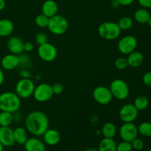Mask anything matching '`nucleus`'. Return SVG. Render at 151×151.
<instances>
[{"instance_id": "obj_41", "label": "nucleus", "mask_w": 151, "mask_h": 151, "mask_svg": "<svg viewBox=\"0 0 151 151\" xmlns=\"http://www.w3.org/2000/svg\"><path fill=\"white\" fill-rule=\"evenodd\" d=\"M6 7L5 0H0V11H2Z\"/></svg>"}, {"instance_id": "obj_24", "label": "nucleus", "mask_w": 151, "mask_h": 151, "mask_svg": "<svg viewBox=\"0 0 151 151\" xmlns=\"http://www.w3.org/2000/svg\"><path fill=\"white\" fill-rule=\"evenodd\" d=\"M101 132L104 138L114 139L116 134V125L112 122H106L102 127Z\"/></svg>"}, {"instance_id": "obj_2", "label": "nucleus", "mask_w": 151, "mask_h": 151, "mask_svg": "<svg viewBox=\"0 0 151 151\" xmlns=\"http://www.w3.org/2000/svg\"><path fill=\"white\" fill-rule=\"evenodd\" d=\"M21 107V98L16 92L5 91L0 94V111L14 114Z\"/></svg>"}, {"instance_id": "obj_8", "label": "nucleus", "mask_w": 151, "mask_h": 151, "mask_svg": "<svg viewBox=\"0 0 151 151\" xmlns=\"http://www.w3.org/2000/svg\"><path fill=\"white\" fill-rule=\"evenodd\" d=\"M38 56L42 60L45 62H52L57 58L58 50L53 44L47 42L38 46Z\"/></svg>"}, {"instance_id": "obj_32", "label": "nucleus", "mask_w": 151, "mask_h": 151, "mask_svg": "<svg viewBox=\"0 0 151 151\" xmlns=\"http://www.w3.org/2000/svg\"><path fill=\"white\" fill-rule=\"evenodd\" d=\"M35 42L38 44V46L41 45L43 44H45V43L48 42V37H47V34L45 32H40L35 35Z\"/></svg>"}, {"instance_id": "obj_42", "label": "nucleus", "mask_w": 151, "mask_h": 151, "mask_svg": "<svg viewBox=\"0 0 151 151\" xmlns=\"http://www.w3.org/2000/svg\"><path fill=\"white\" fill-rule=\"evenodd\" d=\"M83 151H99L98 149H95V148H88L86 149Z\"/></svg>"}, {"instance_id": "obj_27", "label": "nucleus", "mask_w": 151, "mask_h": 151, "mask_svg": "<svg viewBox=\"0 0 151 151\" xmlns=\"http://www.w3.org/2000/svg\"><path fill=\"white\" fill-rule=\"evenodd\" d=\"M117 24L121 30H128L133 27L134 21L129 16H123L119 19Z\"/></svg>"}, {"instance_id": "obj_26", "label": "nucleus", "mask_w": 151, "mask_h": 151, "mask_svg": "<svg viewBox=\"0 0 151 151\" xmlns=\"http://www.w3.org/2000/svg\"><path fill=\"white\" fill-rule=\"evenodd\" d=\"M134 105L138 111L145 110L148 106L149 100L145 96H139L134 100Z\"/></svg>"}, {"instance_id": "obj_35", "label": "nucleus", "mask_w": 151, "mask_h": 151, "mask_svg": "<svg viewBox=\"0 0 151 151\" xmlns=\"http://www.w3.org/2000/svg\"><path fill=\"white\" fill-rule=\"evenodd\" d=\"M143 83L147 87H151V72H147L143 75Z\"/></svg>"}, {"instance_id": "obj_6", "label": "nucleus", "mask_w": 151, "mask_h": 151, "mask_svg": "<svg viewBox=\"0 0 151 151\" xmlns=\"http://www.w3.org/2000/svg\"><path fill=\"white\" fill-rule=\"evenodd\" d=\"M35 84L30 78H22L16 85V93L20 98L27 99L33 94Z\"/></svg>"}, {"instance_id": "obj_20", "label": "nucleus", "mask_w": 151, "mask_h": 151, "mask_svg": "<svg viewBox=\"0 0 151 151\" xmlns=\"http://www.w3.org/2000/svg\"><path fill=\"white\" fill-rule=\"evenodd\" d=\"M14 30V24L7 19H0V37H7Z\"/></svg>"}, {"instance_id": "obj_34", "label": "nucleus", "mask_w": 151, "mask_h": 151, "mask_svg": "<svg viewBox=\"0 0 151 151\" xmlns=\"http://www.w3.org/2000/svg\"><path fill=\"white\" fill-rule=\"evenodd\" d=\"M52 89L54 94H60L64 91V86L60 83H56L52 86Z\"/></svg>"}, {"instance_id": "obj_12", "label": "nucleus", "mask_w": 151, "mask_h": 151, "mask_svg": "<svg viewBox=\"0 0 151 151\" xmlns=\"http://www.w3.org/2000/svg\"><path fill=\"white\" fill-rule=\"evenodd\" d=\"M139 111L134 104L128 103L122 106L119 112V116L123 122H133L138 116Z\"/></svg>"}, {"instance_id": "obj_18", "label": "nucleus", "mask_w": 151, "mask_h": 151, "mask_svg": "<svg viewBox=\"0 0 151 151\" xmlns=\"http://www.w3.org/2000/svg\"><path fill=\"white\" fill-rule=\"evenodd\" d=\"M42 13L47 17L51 18L58 14V5L54 0H46L41 7Z\"/></svg>"}, {"instance_id": "obj_25", "label": "nucleus", "mask_w": 151, "mask_h": 151, "mask_svg": "<svg viewBox=\"0 0 151 151\" xmlns=\"http://www.w3.org/2000/svg\"><path fill=\"white\" fill-rule=\"evenodd\" d=\"M13 115L12 113L7 111L0 112V127L10 126L13 122Z\"/></svg>"}, {"instance_id": "obj_14", "label": "nucleus", "mask_w": 151, "mask_h": 151, "mask_svg": "<svg viewBox=\"0 0 151 151\" xmlns=\"http://www.w3.org/2000/svg\"><path fill=\"white\" fill-rule=\"evenodd\" d=\"M19 56L18 55L7 54L2 58L1 66L4 70L12 71L19 66Z\"/></svg>"}, {"instance_id": "obj_40", "label": "nucleus", "mask_w": 151, "mask_h": 151, "mask_svg": "<svg viewBox=\"0 0 151 151\" xmlns=\"http://www.w3.org/2000/svg\"><path fill=\"white\" fill-rule=\"evenodd\" d=\"M4 72H3L2 69H1V67H0V86L4 83Z\"/></svg>"}, {"instance_id": "obj_37", "label": "nucleus", "mask_w": 151, "mask_h": 151, "mask_svg": "<svg viewBox=\"0 0 151 151\" xmlns=\"http://www.w3.org/2000/svg\"><path fill=\"white\" fill-rule=\"evenodd\" d=\"M19 75L22 78H30L31 76H32L30 72L28 70H26V69H22L19 72Z\"/></svg>"}, {"instance_id": "obj_31", "label": "nucleus", "mask_w": 151, "mask_h": 151, "mask_svg": "<svg viewBox=\"0 0 151 151\" xmlns=\"http://www.w3.org/2000/svg\"><path fill=\"white\" fill-rule=\"evenodd\" d=\"M116 151H133V147L131 143L129 142L122 141L116 145Z\"/></svg>"}, {"instance_id": "obj_33", "label": "nucleus", "mask_w": 151, "mask_h": 151, "mask_svg": "<svg viewBox=\"0 0 151 151\" xmlns=\"http://www.w3.org/2000/svg\"><path fill=\"white\" fill-rule=\"evenodd\" d=\"M131 145H132L133 147V150H142L144 147V142H143L142 140L141 139H139V138H136L133 140L132 142H131Z\"/></svg>"}, {"instance_id": "obj_17", "label": "nucleus", "mask_w": 151, "mask_h": 151, "mask_svg": "<svg viewBox=\"0 0 151 151\" xmlns=\"http://www.w3.org/2000/svg\"><path fill=\"white\" fill-rule=\"evenodd\" d=\"M26 151H45V143L36 137L28 138L24 145Z\"/></svg>"}, {"instance_id": "obj_39", "label": "nucleus", "mask_w": 151, "mask_h": 151, "mask_svg": "<svg viewBox=\"0 0 151 151\" xmlns=\"http://www.w3.org/2000/svg\"><path fill=\"white\" fill-rule=\"evenodd\" d=\"M117 1L119 4V5L128 6L132 4L134 1V0H117Z\"/></svg>"}, {"instance_id": "obj_23", "label": "nucleus", "mask_w": 151, "mask_h": 151, "mask_svg": "<svg viewBox=\"0 0 151 151\" xmlns=\"http://www.w3.org/2000/svg\"><path fill=\"white\" fill-rule=\"evenodd\" d=\"M151 14L150 12L146 8L138 9L134 13V19L136 22L139 24H147L148 23Z\"/></svg>"}, {"instance_id": "obj_15", "label": "nucleus", "mask_w": 151, "mask_h": 151, "mask_svg": "<svg viewBox=\"0 0 151 151\" xmlns=\"http://www.w3.org/2000/svg\"><path fill=\"white\" fill-rule=\"evenodd\" d=\"M7 47L12 54L19 55L24 51V42L19 37H10L7 41Z\"/></svg>"}, {"instance_id": "obj_29", "label": "nucleus", "mask_w": 151, "mask_h": 151, "mask_svg": "<svg viewBox=\"0 0 151 151\" xmlns=\"http://www.w3.org/2000/svg\"><path fill=\"white\" fill-rule=\"evenodd\" d=\"M49 20H50V18L47 17V16H45V15L43 14V13H41V14H38V16L35 17V24L38 27H47Z\"/></svg>"}, {"instance_id": "obj_38", "label": "nucleus", "mask_w": 151, "mask_h": 151, "mask_svg": "<svg viewBox=\"0 0 151 151\" xmlns=\"http://www.w3.org/2000/svg\"><path fill=\"white\" fill-rule=\"evenodd\" d=\"M34 46L31 42L24 43V51L26 52H32L33 50Z\"/></svg>"}, {"instance_id": "obj_36", "label": "nucleus", "mask_w": 151, "mask_h": 151, "mask_svg": "<svg viewBox=\"0 0 151 151\" xmlns=\"http://www.w3.org/2000/svg\"><path fill=\"white\" fill-rule=\"evenodd\" d=\"M139 4L144 8H150L151 0H137Z\"/></svg>"}, {"instance_id": "obj_16", "label": "nucleus", "mask_w": 151, "mask_h": 151, "mask_svg": "<svg viewBox=\"0 0 151 151\" xmlns=\"http://www.w3.org/2000/svg\"><path fill=\"white\" fill-rule=\"evenodd\" d=\"M44 142L50 146H55L58 144L60 141V134L57 130L48 129L43 134Z\"/></svg>"}, {"instance_id": "obj_1", "label": "nucleus", "mask_w": 151, "mask_h": 151, "mask_svg": "<svg viewBox=\"0 0 151 151\" xmlns=\"http://www.w3.org/2000/svg\"><path fill=\"white\" fill-rule=\"evenodd\" d=\"M25 128L32 135L43 136L49 128L48 117L44 112L40 111L30 112L25 119Z\"/></svg>"}, {"instance_id": "obj_44", "label": "nucleus", "mask_w": 151, "mask_h": 151, "mask_svg": "<svg viewBox=\"0 0 151 151\" xmlns=\"http://www.w3.org/2000/svg\"><path fill=\"white\" fill-rule=\"evenodd\" d=\"M148 24H149V26H150V28H151V16H150V19H149Z\"/></svg>"}, {"instance_id": "obj_4", "label": "nucleus", "mask_w": 151, "mask_h": 151, "mask_svg": "<svg viewBox=\"0 0 151 151\" xmlns=\"http://www.w3.org/2000/svg\"><path fill=\"white\" fill-rule=\"evenodd\" d=\"M47 28L50 32L54 35H63L69 28V22L63 16L57 14L50 18Z\"/></svg>"}, {"instance_id": "obj_21", "label": "nucleus", "mask_w": 151, "mask_h": 151, "mask_svg": "<svg viewBox=\"0 0 151 151\" xmlns=\"http://www.w3.org/2000/svg\"><path fill=\"white\" fill-rule=\"evenodd\" d=\"M15 142L20 145H24L28 139V131L23 127H17L13 130Z\"/></svg>"}, {"instance_id": "obj_28", "label": "nucleus", "mask_w": 151, "mask_h": 151, "mask_svg": "<svg viewBox=\"0 0 151 151\" xmlns=\"http://www.w3.org/2000/svg\"><path fill=\"white\" fill-rule=\"evenodd\" d=\"M138 132L145 137H151V123L149 122H143L139 125Z\"/></svg>"}, {"instance_id": "obj_7", "label": "nucleus", "mask_w": 151, "mask_h": 151, "mask_svg": "<svg viewBox=\"0 0 151 151\" xmlns=\"http://www.w3.org/2000/svg\"><path fill=\"white\" fill-rule=\"evenodd\" d=\"M53 95L54 94L52 89V86L46 83H42L35 86L32 94L34 99L39 103L49 101Z\"/></svg>"}, {"instance_id": "obj_9", "label": "nucleus", "mask_w": 151, "mask_h": 151, "mask_svg": "<svg viewBox=\"0 0 151 151\" xmlns=\"http://www.w3.org/2000/svg\"><path fill=\"white\" fill-rule=\"evenodd\" d=\"M92 96L97 103L103 106L109 104L113 99L110 88L104 86H99L96 87L93 91Z\"/></svg>"}, {"instance_id": "obj_13", "label": "nucleus", "mask_w": 151, "mask_h": 151, "mask_svg": "<svg viewBox=\"0 0 151 151\" xmlns=\"http://www.w3.org/2000/svg\"><path fill=\"white\" fill-rule=\"evenodd\" d=\"M0 142L4 147H11L16 143L13 129L10 126L0 127Z\"/></svg>"}, {"instance_id": "obj_11", "label": "nucleus", "mask_w": 151, "mask_h": 151, "mask_svg": "<svg viewBox=\"0 0 151 151\" xmlns=\"http://www.w3.org/2000/svg\"><path fill=\"white\" fill-rule=\"evenodd\" d=\"M119 134L122 141L131 142L138 136V128L133 122H124L119 128Z\"/></svg>"}, {"instance_id": "obj_19", "label": "nucleus", "mask_w": 151, "mask_h": 151, "mask_svg": "<svg viewBox=\"0 0 151 151\" xmlns=\"http://www.w3.org/2000/svg\"><path fill=\"white\" fill-rule=\"evenodd\" d=\"M127 60H128V66L131 67H139L142 64L144 61V56L139 51H134L128 55Z\"/></svg>"}, {"instance_id": "obj_3", "label": "nucleus", "mask_w": 151, "mask_h": 151, "mask_svg": "<svg viewBox=\"0 0 151 151\" xmlns=\"http://www.w3.org/2000/svg\"><path fill=\"white\" fill-rule=\"evenodd\" d=\"M121 29L117 23L114 22H103L99 26L98 33L101 38L108 41L116 39L120 35Z\"/></svg>"}, {"instance_id": "obj_5", "label": "nucleus", "mask_w": 151, "mask_h": 151, "mask_svg": "<svg viewBox=\"0 0 151 151\" xmlns=\"http://www.w3.org/2000/svg\"><path fill=\"white\" fill-rule=\"evenodd\" d=\"M109 88L113 97L116 98V100H126L129 96L130 89L128 85L125 81L122 79L114 80L111 83Z\"/></svg>"}, {"instance_id": "obj_30", "label": "nucleus", "mask_w": 151, "mask_h": 151, "mask_svg": "<svg viewBox=\"0 0 151 151\" xmlns=\"http://www.w3.org/2000/svg\"><path fill=\"white\" fill-rule=\"evenodd\" d=\"M114 66L116 69L119 71L125 70L128 66V63L127 58H119L114 62Z\"/></svg>"}, {"instance_id": "obj_22", "label": "nucleus", "mask_w": 151, "mask_h": 151, "mask_svg": "<svg viewBox=\"0 0 151 151\" xmlns=\"http://www.w3.org/2000/svg\"><path fill=\"white\" fill-rule=\"evenodd\" d=\"M99 151H116V143L114 139L103 138L99 143Z\"/></svg>"}, {"instance_id": "obj_45", "label": "nucleus", "mask_w": 151, "mask_h": 151, "mask_svg": "<svg viewBox=\"0 0 151 151\" xmlns=\"http://www.w3.org/2000/svg\"><path fill=\"white\" fill-rule=\"evenodd\" d=\"M148 151H151V148H150V150H149Z\"/></svg>"}, {"instance_id": "obj_43", "label": "nucleus", "mask_w": 151, "mask_h": 151, "mask_svg": "<svg viewBox=\"0 0 151 151\" xmlns=\"http://www.w3.org/2000/svg\"><path fill=\"white\" fill-rule=\"evenodd\" d=\"M0 151H4V146L0 142Z\"/></svg>"}, {"instance_id": "obj_10", "label": "nucleus", "mask_w": 151, "mask_h": 151, "mask_svg": "<svg viewBox=\"0 0 151 151\" xmlns=\"http://www.w3.org/2000/svg\"><path fill=\"white\" fill-rule=\"evenodd\" d=\"M137 39L131 35H125L119 39L117 44L118 50L123 55H128L135 51L137 47Z\"/></svg>"}]
</instances>
